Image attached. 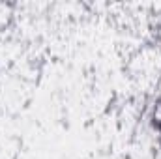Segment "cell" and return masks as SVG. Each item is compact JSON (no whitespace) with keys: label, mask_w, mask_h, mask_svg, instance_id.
I'll return each instance as SVG.
<instances>
[{"label":"cell","mask_w":161,"mask_h":159,"mask_svg":"<svg viewBox=\"0 0 161 159\" xmlns=\"http://www.w3.org/2000/svg\"><path fill=\"white\" fill-rule=\"evenodd\" d=\"M154 125L161 131V101H159V112H158V116L154 118Z\"/></svg>","instance_id":"1"}]
</instances>
